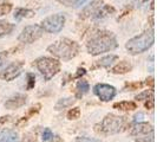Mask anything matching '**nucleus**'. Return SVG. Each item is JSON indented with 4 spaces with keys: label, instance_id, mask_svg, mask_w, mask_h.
<instances>
[{
    "label": "nucleus",
    "instance_id": "obj_19",
    "mask_svg": "<svg viewBox=\"0 0 157 142\" xmlns=\"http://www.w3.org/2000/svg\"><path fill=\"white\" fill-rule=\"evenodd\" d=\"M75 102H76V100L72 98V97H64V98L58 100V102L56 103L55 105V109L56 110H62V109H65V108H69Z\"/></svg>",
    "mask_w": 157,
    "mask_h": 142
},
{
    "label": "nucleus",
    "instance_id": "obj_24",
    "mask_svg": "<svg viewBox=\"0 0 157 142\" xmlns=\"http://www.w3.org/2000/svg\"><path fill=\"white\" fill-rule=\"evenodd\" d=\"M144 83L143 82H130V83H126L124 90H130V91H134V90H138L143 88Z\"/></svg>",
    "mask_w": 157,
    "mask_h": 142
},
{
    "label": "nucleus",
    "instance_id": "obj_34",
    "mask_svg": "<svg viewBox=\"0 0 157 142\" xmlns=\"http://www.w3.org/2000/svg\"><path fill=\"white\" fill-rule=\"evenodd\" d=\"M144 85H149L151 89H154V78H152V77L147 78L145 79V82H144Z\"/></svg>",
    "mask_w": 157,
    "mask_h": 142
},
{
    "label": "nucleus",
    "instance_id": "obj_7",
    "mask_svg": "<svg viewBox=\"0 0 157 142\" xmlns=\"http://www.w3.org/2000/svg\"><path fill=\"white\" fill-rule=\"evenodd\" d=\"M43 33H44V31L39 25H29L19 34L18 40L23 44H32L36 40L39 39L43 36Z\"/></svg>",
    "mask_w": 157,
    "mask_h": 142
},
{
    "label": "nucleus",
    "instance_id": "obj_39",
    "mask_svg": "<svg viewBox=\"0 0 157 142\" xmlns=\"http://www.w3.org/2000/svg\"><path fill=\"white\" fill-rule=\"evenodd\" d=\"M150 23H151V26L154 25V16H151V17H150Z\"/></svg>",
    "mask_w": 157,
    "mask_h": 142
},
{
    "label": "nucleus",
    "instance_id": "obj_31",
    "mask_svg": "<svg viewBox=\"0 0 157 142\" xmlns=\"http://www.w3.org/2000/svg\"><path fill=\"white\" fill-rule=\"evenodd\" d=\"M40 108H41V105H40L39 103L38 104H36V105H33L31 109L29 110V116H32V115H36V114H38L40 110Z\"/></svg>",
    "mask_w": 157,
    "mask_h": 142
},
{
    "label": "nucleus",
    "instance_id": "obj_14",
    "mask_svg": "<svg viewBox=\"0 0 157 142\" xmlns=\"http://www.w3.org/2000/svg\"><path fill=\"white\" fill-rule=\"evenodd\" d=\"M132 70V65H131V63H129L128 61H122V62H119V63H117L112 69H111V72L112 73H116V75H118V73H126V72H130V71Z\"/></svg>",
    "mask_w": 157,
    "mask_h": 142
},
{
    "label": "nucleus",
    "instance_id": "obj_37",
    "mask_svg": "<svg viewBox=\"0 0 157 142\" xmlns=\"http://www.w3.org/2000/svg\"><path fill=\"white\" fill-rule=\"evenodd\" d=\"M143 117H144V115H143L142 112H140V114H137V115H135L134 121H135V122H136V123H137V122H138L140 120H142V118H143Z\"/></svg>",
    "mask_w": 157,
    "mask_h": 142
},
{
    "label": "nucleus",
    "instance_id": "obj_15",
    "mask_svg": "<svg viewBox=\"0 0 157 142\" xmlns=\"http://www.w3.org/2000/svg\"><path fill=\"white\" fill-rule=\"evenodd\" d=\"M113 108L122 111H131L137 109V104L134 101H122L113 104Z\"/></svg>",
    "mask_w": 157,
    "mask_h": 142
},
{
    "label": "nucleus",
    "instance_id": "obj_35",
    "mask_svg": "<svg viewBox=\"0 0 157 142\" xmlns=\"http://www.w3.org/2000/svg\"><path fill=\"white\" fill-rule=\"evenodd\" d=\"M46 142H63V140H62L60 136H53L50 141H46Z\"/></svg>",
    "mask_w": 157,
    "mask_h": 142
},
{
    "label": "nucleus",
    "instance_id": "obj_29",
    "mask_svg": "<svg viewBox=\"0 0 157 142\" xmlns=\"http://www.w3.org/2000/svg\"><path fill=\"white\" fill-rule=\"evenodd\" d=\"M72 142H102L99 139H94V137H87V136H79L76 137Z\"/></svg>",
    "mask_w": 157,
    "mask_h": 142
},
{
    "label": "nucleus",
    "instance_id": "obj_9",
    "mask_svg": "<svg viewBox=\"0 0 157 142\" xmlns=\"http://www.w3.org/2000/svg\"><path fill=\"white\" fill-rule=\"evenodd\" d=\"M24 68V62H13V63L8 64L7 66L2 71H0V78L4 81H13L14 78H17Z\"/></svg>",
    "mask_w": 157,
    "mask_h": 142
},
{
    "label": "nucleus",
    "instance_id": "obj_23",
    "mask_svg": "<svg viewBox=\"0 0 157 142\" xmlns=\"http://www.w3.org/2000/svg\"><path fill=\"white\" fill-rule=\"evenodd\" d=\"M151 97H154V89L142 91L141 94L135 96V100H136V101H147V100H149Z\"/></svg>",
    "mask_w": 157,
    "mask_h": 142
},
{
    "label": "nucleus",
    "instance_id": "obj_18",
    "mask_svg": "<svg viewBox=\"0 0 157 142\" xmlns=\"http://www.w3.org/2000/svg\"><path fill=\"white\" fill-rule=\"evenodd\" d=\"M118 57L116 55H110V56H105V57H103L101 58L99 61H97V63H96V68H109L111 64L113 63L116 59H117Z\"/></svg>",
    "mask_w": 157,
    "mask_h": 142
},
{
    "label": "nucleus",
    "instance_id": "obj_26",
    "mask_svg": "<svg viewBox=\"0 0 157 142\" xmlns=\"http://www.w3.org/2000/svg\"><path fill=\"white\" fill-rule=\"evenodd\" d=\"M11 11H12V4H10V2H2V4H0V17L7 14Z\"/></svg>",
    "mask_w": 157,
    "mask_h": 142
},
{
    "label": "nucleus",
    "instance_id": "obj_21",
    "mask_svg": "<svg viewBox=\"0 0 157 142\" xmlns=\"http://www.w3.org/2000/svg\"><path fill=\"white\" fill-rule=\"evenodd\" d=\"M16 25L14 24H11L6 22V20H1L0 22V37H4V36H7L11 32L14 30Z\"/></svg>",
    "mask_w": 157,
    "mask_h": 142
},
{
    "label": "nucleus",
    "instance_id": "obj_6",
    "mask_svg": "<svg viewBox=\"0 0 157 142\" xmlns=\"http://www.w3.org/2000/svg\"><path fill=\"white\" fill-rule=\"evenodd\" d=\"M65 14L64 13H57L53 16H50L45 18L41 22V29L43 31H46L48 33H57V32L62 31L65 24Z\"/></svg>",
    "mask_w": 157,
    "mask_h": 142
},
{
    "label": "nucleus",
    "instance_id": "obj_38",
    "mask_svg": "<svg viewBox=\"0 0 157 142\" xmlns=\"http://www.w3.org/2000/svg\"><path fill=\"white\" fill-rule=\"evenodd\" d=\"M11 118V116H2V117H0V123H4V122H7L8 120Z\"/></svg>",
    "mask_w": 157,
    "mask_h": 142
},
{
    "label": "nucleus",
    "instance_id": "obj_5",
    "mask_svg": "<svg viewBox=\"0 0 157 142\" xmlns=\"http://www.w3.org/2000/svg\"><path fill=\"white\" fill-rule=\"evenodd\" d=\"M36 68L40 71L45 81H50L60 71V62L52 57H40L34 62Z\"/></svg>",
    "mask_w": 157,
    "mask_h": 142
},
{
    "label": "nucleus",
    "instance_id": "obj_33",
    "mask_svg": "<svg viewBox=\"0 0 157 142\" xmlns=\"http://www.w3.org/2000/svg\"><path fill=\"white\" fill-rule=\"evenodd\" d=\"M86 73V70L84 69V68H79L78 70H77V73L73 76V78H79V77H82V76H84Z\"/></svg>",
    "mask_w": 157,
    "mask_h": 142
},
{
    "label": "nucleus",
    "instance_id": "obj_17",
    "mask_svg": "<svg viewBox=\"0 0 157 142\" xmlns=\"http://www.w3.org/2000/svg\"><path fill=\"white\" fill-rule=\"evenodd\" d=\"M89 90H90V84L87 83L86 81L80 79V81H78V83L76 85V97L77 98H82Z\"/></svg>",
    "mask_w": 157,
    "mask_h": 142
},
{
    "label": "nucleus",
    "instance_id": "obj_1",
    "mask_svg": "<svg viewBox=\"0 0 157 142\" xmlns=\"http://www.w3.org/2000/svg\"><path fill=\"white\" fill-rule=\"evenodd\" d=\"M118 46L116 36L110 31H97L91 36L86 44V50L90 55L97 56L115 50Z\"/></svg>",
    "mask_w": 157,
    "mask_h": 142
},
{
    "label": "nucleus",
    "instance_id": "obj_12",
    "mask_svg": "<svg viewBox=\"0 0 157 142\" xmlns=\"http://www.w3.org/2000/svg\"><path fill=\"white\" fill-rule=\"evenodd\" d=\"M101 7H102V0H92V1H90V4L80 13V18L85 19V18L94 17L96 14V12Z\"/></svg>",
    "mask_w": 157,
    "mask_h": 142
},
{
    "label": "nucleus",
    "instance_id": "obj_3",
    "mask_svg": "<svg viewBox=\"0 0 157 142\" xmlns=\"http://www.w3.org/2000/svg\"><path fill=\"white\" fill-rule=\"evenodd\" d=\"M79 50H80V46L78 43L69 38H62L53 44H51L50 46H47V51L50 53H52L55 57L60 58L63 61H70L72 58H75L79 53Z\"/></svg>",
    "mask_w": 157,
    "mask_h": 142
},
{
    "label": "nucleus",
    "instance_id": "obj_36",
    "mask_svg": "<svg viewBox=\"0 0 157 142\" xmlns=\"http://www.w3.org/2000/svg\"><path fill=\"white\" fill-rule=\"evenodd\" d=\"M6 56H7V51H4L2 53H0V66H1V64L4 63V59H5Z\"/></svg>",
    "mask_w": 157,
    "mask_h": 142
},
{
    "label": "nucleus",
    "instance_id": "obj_13",
    "mask_svg": "<svg viewBox=\"0 0 157 142\" xmlns=\"http://www.w3.org/2000/svg\"><path fill=\"white\" fill-rule=\"evenodd\" d=\"M18 137H19L18 133L11 128L0 129V142H17Z\"/></svg>",
    "mask_w": 157,
    "mask_h": 142
},
{
    "label": "nucleus",
    "instance_id": "obj_28",
    "mask_svg": "<svg viewBox=\"0 0 157 142\" xmlns=\"http://www.w3.org/2000/svg\"><path fill=\"white\" fill-rule=\"evenodd\" d=\"M53 136H55V135H53L52 130H51L50 128H45V129L43 130V133H41V139H43V141L44 142L50 141Z\"/></svg>",
    "mask_w": 157,
    "mask_h": 142
},
{
    "label": "nucleus",
    "instance_id": "obj_4",
    "mask_svg": "<svg viewBox=\"0 0 157 142\" xmlns=\"http://www.w3.org/2000/svg\"><path fill=\"white\" fill-rule=\"evenodd\" d=\"M154 41H155L154 31L147 30L143 33H141L140 36L128 40L125 44V49L131 55H138V53H142V52L149 50L150 47L154 45Z\"/></svg>",
    "mask_w": 157,
    "mask_h": 142
},
{
    "label": "nucleus",
    "instance_id": "obj_32",
    "mask_svg": "<svg viewBox=\"0 0 157 142\" xmlns=\"http://www.w3.org/2000/svg\"><path fill=\"white\" fill-rule=\"evenodd\" d=\"M154 104H155V102H154V97H151V98H149V100L145 101V108L149 109V110H151V109H154Z\"/></svg>",
    "mask_w": 157,
    "mask_h": 142
},
{
    "label": "nucleus",
    "instance_id": "obj_27",
    "mask_svg": "<svg viewBox=\"0 0 157 142\" xmlns=\"http://www.w3.org/2000/svg\"><path fill=\"white\" fill-rule=\"evenodd\" d=\"M36 85V76H34V73H32V72H29L27 73V90H31L33 89Z\"/></svg>",
    "mask_w": 157,
    "mask_h": 142
},
{
    "label": "nucleus",
    "instance_id": "obj_30",
    "mask_svg": "<svg viewBox=\"0 0 157 142\" xmlns=\"http://www.w3.org/2000/svg\"><path fill=\"white\" fill-rule=\"evenodd\" d=\"M135 142H154V134L136 137V139H135Z\"/></svg>",
    "mask_w": 157,
    "mask_h": 142
},
{
    "label": "nucleus",
    "instance_id": "obj_40",
    "mask_svg": "<svg viewBox=\"0 0 157 142\" xmlns=\"http://www.w3.org/2000/svg\"><path fill=\"white\" fill-rule=\"evenodd\" d=\"M137 1H140V2H142V4H143V2H147L148 0H137Z\"/></svg>",
    "mask_w": 157,
    "mask_h": 142
},
{
    "label": "nucleus",
    "instance_id": "obj_2",
    "mask_svg": "<svg viewBox=\"0 0 157 142\" xmlns=\"http://www.w3.org/2000/svg\"><path fill=\"white\" fill-rule=\"evenodd\" d=\"M126 126L128 117L115 114H108L98 124L94 126V130L101 135H113L124 132Z\"/></svg>",
    "mask_w": 157,
    "mask_h": 142
},
{
    "label": "nucleus",
    "instance_id": "obj_16",
    "mask_svg": "<svg viewBox=\"0 0 157 142\" xmlns=\"http://www.w3.org/2000/svg\"><path fill=\"white\" fill-rule=\"evenodd\" d=\"M113 12H115V8L112 7V6H110V5H103L102 7L96 12V14L92 18H94V20H99V19H103V18L108 17L109 14L113 13Z\"/></svg>",
    "mask_w": 157,
    "mask_h": 142
},
{
    "label": "nucleus",
    "instance_id": "obj_41",
    "mask_svg": "<svg viewBox=\"0 0 157 142\" xmlns=\"http://www.w3.org/2000/svg\"><path fill=\"white\" fill-rule=\"evenodd\" d=\"M21 142H25V141H21Z\"/></svg>",
    "mask_w": 157,
    "mask_h": 142
},
{
    "label": "nucleus",
    "instance_id": "obj_22",
    "mask_svg": "<svg viewBox=\"0 0 157 142\" xmlns=\"http://www.w3.org/2000/svg\"><path fill=\"white\" fill-rule=\"evenodd\" d=\"M60 4H63L64 6H67V7H80L85 0H56Z\"/></svg>",
    "mask_w": 157,
    "mask_h": 142
},
{
    "label": "nucleus",
    "instance_id": "obj_25",
    "mask_svg": "<svg viewBox=\"0 0 157 142\" xmlns=\"http://www.w3.org/2000/svg\"><path fill=\"white\" fill-rule=\"evenodd\" d=\"M80 116V109L78 107H75L67 111V118L69 120H77Z\"/></svg>",
    "mask_w": 157,
    "mask_h": 142
},
{
    "label": "nucleus",
    "instance_id": "obj_20",
    "mask_svg": "<svg viewBox=\"0 0 157 142\" xmlns=\"http://www.w3.org/2000/svg\"><path fill=\"white\" fill-rule=\"evenodd\" d=\"M34 16V11L29 10V8H17L14 12V19L20 20L24 18H32Z\"/></svg>",
    "mask_w": 157,
    "mask_h": 142
},
{
    "label": "nucleus",
    "instance_id": "obj_11",
    "mask_svg": "<svg viewBox=\"0 0 157 142\" xmlns=\"http://www.w3.org/2000/svg\"><path fill=\"white\" fill-rule=\"evenodd\" d=\"M130 134L131 136H136V137L154 134V127L148 122H140V123H136V126L131 129Z\"/></svg>",
    "mask_w": 157,
    "mask_h": 142
},
{
    "label": "nucleus",
    "instance_id": "obj_10",
    "mask_svg": "<svg viewBox=\"0 0 157 142\" xmlns=\"http://www.w3.org/2000/svg\"><path fill=\"white\" fill-rule=\"evenodd\" d=\"M27 101V96L24 94H16L11 96L7 101L5 102V108L13 110V109H18L25 105V103Z\"/></svg>",
    "mask_w": 157,
    "mask_h": 142
},
{
    "label": "nucleus",
    "instance_id": "obj_8",
    "mask_svg": "<svg viewBox=\"0 0 157 142\" xmlns=\"http://www.w3.org/2000/svg\"><path fill=\"white\" fill-rule=\"evenodd\" d=\"M94 95L98 96V98L101 101H103V102H109V101H111L116 96L117 90H116V88L110 85V84L99 83V84H96L94 85Z\"/></svg>",
    "mask_w": 157,
    "mask_h": 142
}]
</instances>
